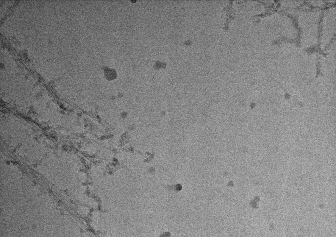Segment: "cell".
I'll use <instances>...</instances> for the list:
<instances>
[{
  "mask_svg": "<svg viewBox=\"0 0 336 237\" xmlns=\"http://www.w3.org/2000/svg\"><path fill=\"white\" fill-rule=\"evenodd\" d=\"M105 77L108 80H113L117 76L115 71L109 68L105 70Z\"/></svg>",
  "mask_w": 336,
  "mask_h": 237,
  "instance_id": "obj_1",
  "label": "cell"
}]
</instances>
